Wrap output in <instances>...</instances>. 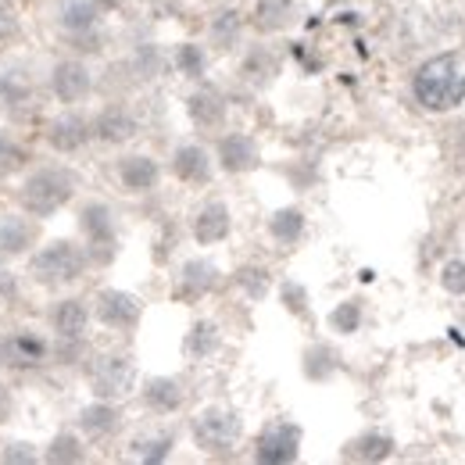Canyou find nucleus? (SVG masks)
<instances>
[{
    "instance_id": "obj_32",
    "label": "nucleus",
    "mask_w": 465,
    "mask_h": 465,
    "mask_svg": "<svg viewBox=\"0 0 465 465\" xmlns=\"http://www.w3.org/2000/svg\"><path fill=\"white\" fill-rule=\"evenodd\" d=\"M173 61H175V68H179V75H186V79H204V68H208L204 47H197V44H179Z\"/></svg>"
},
{
    "instance_id": "obj_15",
    "label": "nucleus",
    "mask_w": 465,
    "mask_h": 465,
    "mask_svg": "<svg viewBox=\"0 0 465 465\" xmlns=\"http://www.w3.org/2000/svg\"><path fill=\"white\" fill-rule=\"evenodd\" d=\"M173 173L186 186H204L212 179V154L201 143H179L173 154Z\"/></svg>"
},
{
    "instance_id": "obj_31",
    "label": "nucleus",
    "mask_w": 465,
    "mask_h": 465,
    "mask_svg": "<svg viewBox=\"0 0 465 465\" xmlns=\"http://www.w3.org/2000/svg\"><path fill=\"white\" fill-rule=\"evenodd\" d=\"M86 451H83V440L72 433V430H61L58 437L47 444V462H58V465H72V462H83Z\"/></svg>"
},
{
    "instance_id": "obj_16",
    "label": "nucleus",
    "mask_w": 465,
    "mask_h": 465,
    "mask_svg": "<svg viewBox=\"0 0 465 465\" xmlns=\"http://www.w3.org/2000/svg\"><path fill=\"white\" fill-rule=\"evenodd\" d=\"M232 230V219H230V208L223 204V201H208L197 215H193V240L201 243V247H212V243H219V240H226Z\"/></svg>"
},
{
    "instance_id": "obj_44",
    "label": "nucleus",
    "mask_w": 465,
    "mask_h": 465,
    "mask_svg": "<svg viewBox=\"0 0 465 465\" xmlns=\"http://www.w3.org/2000/svg\"><path fill=\"white\" fill-rule=\"evenodd\" d=\"M11 154H15V151H11V143L0 136V162H4V158H11Z\"/></svg>"
},
{
    "instance_id": "obj_1",
    "label": "nucleus",
    "mask_w": 465,
    "mask_h": 465,
    "mask_svg": "<svg viewBox=\"0 0 465 465\" xmlns=\"http://www.w3.org/2000/svg\"><path fill=\"white\" fill-rule=\"evenodd\" d=\"M411 94L433 115L459 108L465 101V58L462 54H437V58L422 61L411 75Z\"/></svg>"
},
{
    "instance_id": "obj_21",
    "label": "nucleus",
    "mask_w": 465,
    "mask_h": 465,
    "mask_svg": "<svg viewBox=\"0 0 465 465\" xmlns=\"http://www.w3.org/2000/svg\"><path fill=\"white\" fill-rule=\"evenodd\" d=\"M90 308H86V301H79V297H64L54 304V312H51V330L58 333V337H86V330H90Z\"/></svg>"
},
{
    "instance_id": "obj_11",
    "label": "nucleus",
    "mask_w": 465,
    "mask_h": 465,
    "mask_svg": "<svg viewBox=\"0 0 465 465\" xmlns=\"http://www.w3.org/2000/svg\"><path fill=\"white\" fill-rule=\"evenodd\" d=\"M219 283H223V272L212 265V262H204V258H190L183 269H179V276H175V301H186V304H193V301H204L212 291H219Z\"/></svg>"
},
{
    "instance_id": "obj_25",
    "label": "nucleus",
    "mask_w": 465,
    "mask_h": 465,
    "mask_svg": "<svg viewBox=\"0 0 465 465\" xmlns=\"http://www.w3.org/2000/svg\"><path fill=\"white\" fill-rule=\"evenodd\" d=\"M280 75V58L269 51V47H251L247 58L240 64V79L251 83V86H269L272 79Z\"/></svg>"
},
{
    "instance_id": "obj_29",
    "label": "nucleus",
    "mask_w": 465,
    "mask_h": 465,
    "mask_svg": "<svg viewBox=\"0 0 465 465\" xmlns=\"http://www.w3.org/2000/svg\"><path fill=\"white\" fill-rule=\"evenodd\" d=\"M51 351L44 341H36V337H25V333H18V337H11L7 344H4V361H18V365H36V361H44Z\"/></svg>"
},
{
    "instance_id": "obj_17",
    "label": "nucleus",
    "mask_w": 465,
    "mask_h": 465,
    "mask_svg": "<svg viewBox=\"0 0 465 465\" xmlns=\"http://www.w3.org/2000/svg\"><path fill=\"white\" fill-rule=\"evenodd\" d=\"M118 179L129 193H151L162 179V169L147 154H125V158H118Z\"/></svg>"
},
{
    "instance_id": "obj_18",
    "label": "nucleus",
    "mask_w": 465,
    "mask_h": 465,
    "mask_svg": "<svg viewBox=\"0 0 465 465\" xmlns=\"http://www.w3.org/2000/svg\"><path fill=\"white\" fill-rule=\"evenodd\" d=\"M79 430L86 437H94V440H108V437H115L118 430H122V411H118L115 401L97 398L94 405H86L79 411Z\"/></svg>"
},
{
    "instance_id": "obj_38",
    "label": "nucleus",
    "mask_w": 465,
    "mask_h": 465,
    "mask_svg": "<svg viewBox=\"0 0 465 465\" xmlns=\"http://www.w3.org/2000/svg\"><path fill=\"white\" fill-rule=\"evenodd\" d=\"M140 451V459L143 462H165L169 459V451H173V437L169 433H162V437H154V440H143V444H136Z\"/></svg>"
},
{
    "instance_id": "obj_26",
    "label": "nucleus",
    "mask_w": 465,
    "mask_h": 465,
    "mask_svg": "<svg viewBox=\"0 0 465 465\" xmlns=\"http://www.w3.org/2000/svg\"><path fill=\"white\" fill-rule=\"evenodd\" d=\"M293 18H297L293 0H258L254 4V25L262 33H283Z\"/></svg>"
},
{
    "instance_id": "obj_40",
    "label": "nucleus",
    "mask_w": 465,
    "mask_h": 465,
    "mask_svg": "<svg viewBox=\"0 0 465 465\" xmlns=\"http://www.w3.org/2000/svg\"><path fill=\"white\" fill-rule=\"evenodd\" d=\"M133 64H136V75H140V79H154L158 68H162V58H158L154 47H143V51H136Z\"/></svg>"
},
{
    "instance_id": "obj_8",
    "label": "nucleus",
    "mask_w": 465,
    "mask_h": 465,
    "mask_svg": "<svg viewBox=\"0 0 465 465\" xmlns=\"http://www.w3.org/2000/svg\"><path fill=\"white\" fill-rule=\"evenodd\" d=\"M94 315H97L101 326H108V330H115V333H133V330L140 326V319H143V301H140L136 293L108 287V291L97 293Z\"/></svg>"
},
{
    "instance_id": "obj_36",
    "label": "nucleus",
    "mask_w": 465,
    "mask_h": 465,
    "mask_svg": "<svg viewBox=\"0 0 465 465\" xmlns=\"http://www.w3.org/2000/svg\"><path fill=\"white\" fill-rule=\"evenodd\" d=\"M86 337H58V348H54V358L61 365H79L86 358Z\"/></svg>"
},
{
    "instance_id": "obj_35",
    "label": "nucleus",
    "mask_w": 465,
    "mask_h": 465,
    "mask_svg": "<svg viewBox=\"0 0 465 465\" xmlns=\"http://www.w3.org/2000/svg\"><path fill=\"white\" fill-rule=\"evenodd\" d=\"M280 301H283V308L297 315V319H308V291L297 283V280H283V287H280Z\"/></svg>"
},
{
    "instance_id": "obj_41",
    "label": "nucleus",
    "mask_w": 465,
    "mask_h": 465,
    "mask_svg": "<svg viewBox=\"0 0 465 465\" xmlns=\"http://www.w3.org/2000/svg\"><path fill=\"white\" fill-rule=\"evenodd\" d=\"M40 455L33 451V444H25V440H18V444H7V451H4V462H36Z\"/></svg>"
},
{
    "instance_id": "obj_28",
    "label": "nucleus",
    "mask_w": 465,
    "mask_h": 465,
    "mask_svg": "<svg viewBox=\"0 0 465 465\" xmlns=\"http://www.w3.org/2000/svg\"><path fill=\"white\" fill-rule=\"evenodd\" d=\"M269 232H272V240L283 243V247L297 243V240L304 236V212H301V208H280V212L269 219Z\"/></svg>"
},
{
    "instance_id": "obj_2",
    "label": "nucleus",
    "mask_w": 465,
    "mask_h": 465,
    "mask_svg": "<svg viewBox=\"0 0 465 465\" xmlns=\"http://www.w3.org/2000/svg\"><path fill=\"white\" fill-rule=\"evenodd\" d=\"M75 197V175L64 165H44L25 175L18 186V208L33 219H51Z\"/></svg>"
},
{
    "instance_id": "obj_42",
    "label": "nucleus",
    "mask_w": 465,
    "mask_h": 465,
    "mask_svg": "<svg viewBox=\"0 0 465 465\" xmlns=\"http://www.w3.org/2000/svg\"><path fill=\"white\" fill-rule=\"evenodd\" d=\"M15 297H18V280H15V272H7L0 265V304H11Z\"/></svg>"
},
{
    "instance_id": "obj_5",
    "label": "nucleus",
    "mask_w": 465,
    "mask_h": 465,
    "mask_svg": "<svg viewBox=\"0 0 465 465\" xmlns=\"http://www.w3.org/2000/svg\"><path fill=\"white\" fill-rule=\"evenodd\" d=\"M79 230L86 236L90 265H108V262H115L118 232H115V215H112L108 204H101V201L83 204V212H79Z\"/></svg>"
},
{
    "instance_id": "obj_23",
    "label": "nucleus",
    "mask_w": 465,
    "mask_h": 465,
    "mask_svg": "<svg viewBox=\"0 0 465 465\" xmlns=\"http://www.w3.org/2000/svg\"><path fill=\"white\" fill-rule=\"evenodd\" d=\"M219 348H223V333H219V326L212 319H197L186 330V337H183V354L190 361H204V358H212Z\"/></svg>"
},
{
    "instance_id": "obj_33",
    "label": "nucleus",
    "mask_w": 465,
    "mask_h": 465,
    "mask_svg": "<svg viewBox=\"0 0 465 465\" xmlns=\"http://www.w3.org/2000/svg\"><path fill=\"white\" fill-rule=\"evenodd\" d=\"M232 280H236V287L247 293L251 301H262L269 293V287H272V280H269V272L262 265H243V269H236Z\"/></svg>"
},
{
    "instance_id": "obj_9",
    "label": "nucleus",
    "mask_w": 465,
    "mask_h": 465,
    "mask_svg": "<svg viewBox=\"0 0 465 465\" xmlns=\"http://www.w3.org/2000/svg\"><path fill=\"white\" fill-rule=\"evenodd\" d=\"M44 140H47V147L58 151V154H79V151L94 140L90 118L83 115V112H64V115H58L54 122H47Z\"/></svg>"
},
{
    "instance_id": "obj_14",
    "label": "nucleus",
    "mask_w": 465,
    "mask_h": 465,
    "mask_svg": "<svg viewBox=\"0 0 465 465\" xmlns=\"http://www.w3.org/2000/svg\"><path fill=\"white\" fill-rule=\"evenodd\" d=\"M215 158H219V165L232 175L251 173V169H258V162H262L258 143H254L247 133H226V136H219V143H215Z\"/></svg>"
},
{
    "instance_id": "obj_12",
    "label": "nucleus",
    "mask_w": 465,
    "mask_h": 465,
    "mask_svg": "<svg viewBox=\"0 0 465 465\" xmlns=\"http://www.w3.org/2000/svg\"><path fill=\"white\" fill-rule=\"evenodd\" d=\"M186 115H190V122H193L201 133H219V129L226 125L230 104H226L223 90H215V86H197V90L186 97Z\"/></svg>"
},
{
    "instance_id": "obj_30",
    "label": "nucleus",
    "mask_w": 465,
    "mask_h": 465,
    "mask_svg": "<svg viewBox=\"0 0 465 465\" xmlns=\"http://www.w3.org/2000/svg\"><path fill=\"white\" fill-rule=\"evenodd\" d=\"M240 36H243V18L232 7L230 11H219L215 22H212V44L223 47V51H232L240 44Z\"/></svg>"
},
{
    "instance_id": "obj_3",
    "label": "nucleus",
    "mask_w": 465,
    "mask_h": 465,
    "mask_svg": "<svg viewBox=\"0 0 465 465\" xmlns=\"http://www.w3.org/2000/svg\"><path fill=\"white\" fill-rule=\"evenodd\" d=\"M86 269H90V254H86V247H79L72 240H51L29 258V276L51 291L79 283L86 276Z\"/></svg>"
},
{
    "instance_id": "obj_43",
    "label": "nucleus",
    "mask_w": 465,
    "mask_h": 465,
    "mask_svg": "<svg viewBox=\"0 0 465 465\" xmlns=\"http://www.w3.org/2000/svg\"><path fill=\"white\" fill-rule=\"evenodd\" d=\"M94 4H97V11H101V15H108V11H118L125 0H94Z\"/></svg>"
},
{
    "instance_id": "obj_24",
    "label": "nucleus",
    "mask_w": 465,
    "mask_h": 465,
    "mask_svg": "<svg viewBox=\"0 0 465 465\" xmlns=\"http://www.w3.org/2000/svg\"><path fill=\"white\" fill-rule=\"evenodd\" d=\"M97 18H101V11H97L94 0H68L64 11H61V29H64L72 40H79V36H94Z\"/></svg>"
},
{
    "instance_id": "obj_20",
    "label": "nucleus",
    "mask_w": 465,
    "mask_h": 465,
    "mask_svg": "<svg viewBox=\"0 0 465 465\" xmlns=\"http://www.w3.org/2000/svg\"><path fill=\"white\" fill-rule=\"evenodd\" d=\"M391 455H394V437L383 430H365L344 444L348 462H387Z\"/></svg>"
},
{
    "instance_id": "obj_10",
    "label": "nucleus",
    "mask_w": 465,
    "mask_h": 465,
    "mask_svg": "<svg viewBox=\"0 0 465 465\" xmlns=\"http://www.w3.org/2000/svg\"><path fill=\"white\" fill-rule=\"evenodd\" d=\"M51 94L58 97L61 104H68V108H72V104H83V101L94 94V75H90V68L75 58L58 61L54 72H51Z\"/></svg>"
},
{
    "instance_id": "obj_6",
    "label": "nucleus",
    "mask_w": 465,
    "mask_h": 465,
    "mask_svg": "<svg viewBox=\"0 0 465 465\" xmlns=\"http://www.w3.org/2000/svg\"><path fill=\"white\" fill-rule=\"evenodd\" d=\"M86 376H90V387H94L97 398L118 401V398H125V394L133 391V383H136V361H133L129 354H97V358L90 361Z\"/></svg>"
},
{
    "instance_id": "obj_7",
    "label": "nucleus",
    "mask_w": 465,
    "mask_h": 465,
    "mask_svg": "<svg viewBox=\"0 0 465 465\" xmlns=\"http://www.w3.org/2000/svg\"><path fill=\"white\" fill-rule=\"evenodd\" d=\"M301 455V426L291 419H272L269 426H262L258 440H254V459L265 465H291Z\"/></svg>"
},
{
    "instance_id": "obj_19",
    "label": "nucleus",
    "mask_w": 465,
    "mask_h": 465,
    "mask_svg": "<svg viewBox=\"0 0 465 465\" xmlns=\"http://www.w3.org/2000/svg\"><path fill=\"white\" fill-rule=\"evenodd\" d=\"M40 226L33 215H7L0 219V254H25L29 247H36Z\"/></svg>"
},
{
    "instance_id": "obj_22",
    "label": "nucleus",
    "mask_w": 465,
    "mask_h": 465,
    "mask_svg": "<svg viewBox=\"0 0 465 465\" xmlns=\"http://www.w3.org/2000/svg\"><path fill=\"white\" fill-rule=\"evenodd\" d=\"M183 401H186L183 383L173 380V376H151L143 383V405L151 411H158V415H173V411L183 408Z\"/></svg>"
},
{
    "instance_id": "obj_13",
    "label": "nucleus",
    "mask_w": 465,
    "mask_h": 465,
    "mask_svg": "<svg viewBox=\"0 0 465 465\" xmlns=\"http://www.w3.org/2000/svg\"><path fill=\"white\" fill-rule=\"evenodd\" d=\"M90 129H94V140L118 147V143H129L136 136L140 122L125 104H108V108H101L97 115L90 118Z\"/></svg>"
},
{
    "instance_id": "obj_4",
    "label": "nucleus",
    "mask_w": 465,
    "mask_h": 465,
    "mask_svg": "<svg viewBox=\"0 0 465 465\" xmlns=\"http://www.w3.org/2000/svg\"><path fill=\"white\" fill-rule=\"evenodd\" d=\"M190 433H193V444H197L204 455H219V459H223V455H230L232 448L240 444L243 422H240V415H236L232 408L212 405L193 419Z\"/></svg>"
},
{
    "instance_id": "obj_27",
    "label": "nucleus",
    "mask_w": 465,
    "mask_h": 465,
    "mask_svg": "<svg viewBox=\"0 0 465 465\" xmlns=\"http://www.w3.org/2000/svg\"><path fill=\"white\" fill-rule=\"evenodd\" d=\"M301 369H304L308 380L322 383V380H330L341 369V354L330 348V344H312V348L304 351V358H301Z\"/></svg>"
},
{
    "instance_id": "obj_37",
    "label": "nucleus",
    "mask_w": 465,
    "mask_h": 465,
    "mask_svg": "<svg viewBox=\"0 0 465 465\" xmlns=\"http://www.w3.org/2000/svg\"><path fill=\"white\" fill-rule=\"evenodd\" d=\"M440 287H444L448 293H455V297H462L465 293V262H459V258L444 262V269H440Z\"/></svg>"
},
{
    "instance_id": "obj_34",
    "label": "nucleus",
    "mask_w": 465,
    "mask_h": 465,
    "mask_svg": "<svg viewBox=\"0 0 465 465\" xmlns=\"http://www.w3.org/2000/svg\"><path fill=\"white\" fill-rule=\"evenodd\" d=\"M330 326H333L337 333H358V326H361V301H344V304H337V308L330 312Z\"/></svg>"
},
{
    "instance_id": "obj_39",
    "label": "nucleus",
    "mask_w": 465,
    "mask_h": 465,
    "mask_svg": "<svg viewBox=\"0 0 465 465\" xmlns=\"http://www.w3.org/2000/svg\"><path fill=\"white\" fill-rule=\"evenodd\" d=\"M15 36H18V11L11 0H0V51H7Z\"/></svg>"
}]
</instances>
